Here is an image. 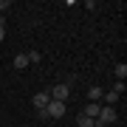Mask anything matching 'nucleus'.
Returning a JSON list of instances; mask_svg holds the SVG:
<instances>
[{
    "mask_svg": "<svg viewBox=\"0 0 127 127\" xmlns=\"http://www.w3.org/2000/svg\"><path fill=\"white\" fill-rule=\"evenodd\" d=\"M116 122V107H102L99 116H96V127H107Z\"/></svg>",
    "mask_w": 127,
    "mask_h": 127,
    "instance_id": "obj_1",
    "label": "nucleus"
},
{
    "mask_svg": "<svg viewBox=\"0 0 127 127\" xmlns=\"http://www.w3.org/2000/svg\"><path fill=\"white\" fill-rule=\"evenodd\" d=\"M65 110H68V104H65V102H54V99H51L48 107H45V113H48V119H62Z\"/></svg>",
    "mask_w": 127,
    "mask_h": 127,
    "instance_id": "obj_2",
    "label": "nucleus"
},
{
    "mask_svg": "<svg viewBox=\"0 0 127 127\" xmlns=\"http://www.w3.org/2000/svg\"><path fill=\"white\" fill-rule=\"evenodd\" d=\"M48 96H51L54 102H68V96H71V88H65L62 82H59V85H54V88L48 91Z\"/></svg>",
    "mask_w": 127,
    "mask_h": 127,
    "instance_id": "obj_3",
    "label": "nucleus"
},
{
    "mask_svg": "<svg viewBox=\"0 0 127 127\" xmlns=\"http://www.w3.org/2000/svg\"><path fill=\"white\" fill-rule=\"evenodd\" d=\"M31 102H34V107H37V110H42V107H48L51 96H48V91H40V93H37V96H34Z\"/></svg>",
    "mask_w": 127,
    "mask_h": 127,
    "instance_id": "obj_4",
    "label": "nucleus"
},
{
    "mask_svg": "<svg viewBox=\"0 0 127 127\" xmlns=\"http://www.w3.org/2000/svg\"><path fill=\"white\" fill-rule=\"evenodd\" d=\"M102 96H104V91H102L99 85H91V88H88V99H91V102L102 104Z\"/></svg>",
    "mask_w": 127,
    "mask_h": 127,
    "instance_id": "obj_5",
    "label": "nucleus"
},
{
    "mask_svg": "<svg viewBox=\"0 0 127 127\" xmlns=\"http://www.w3.org/2000/svg\"><path fill=\"white\" fill-rule=\"evenodd\" d=\"M99 110H102V104H96V102H88L82 113H85L88 119H93V122H96V116H99Z\"/></svg>",
    "mask_w": 127,
    "mask_h": 127,
    "instance_id": "obj_6",
    "label": "nucleus"
},
{
    "mask_svg": "<svg viewBox=\"0 0 127 127\" xmlns=\"http://www.w3.org/2000/svg\"><path fill=\"white\" fill-rule=\"evenodd\" d=\"M11 65H14L17 71H23V68H28V57H26V54H17V57L11 59Z\"/></svg>",
    "mask_w": 127,
    "mask_h": 127,
    "instance_id": "obj_7",
    "label": "nucleus"
},
{
    "mask_svg": "<svg viewBox=\"0 0 127 127\" xmlns=\"http://www.w3.org/2000/svg\"><path fill=\"white\" fill-rule=\"evenodd\" d=\"M119 99H122V96H119V93H113V91H107V93L102 96V102H107V107H113V104H116Z\"/></svg>",
    "mask_w": 127,
    "mask_h": 127,
    "instance_id": "obj_8",
    "label": "nucleus"
},
{
    "mask_svg": "<svg viewBox=\"0 0 127 127\" xmlns=\"http://www.w3.org/2000/svg\"><path fill=\"white\" fill-rule=\"evenodd\" d=\"M113 73H116V82H124V76H127V65H124V62H119Z\"/></svg>",
    "mask_w": 127,
    "mask_h": 127,
    "instance_id": "obj_9",
    "label": "nucleus"
},
{
    "mask_svg": "<svg viewBox=\"0 0 127 127\" xmlns=\"http://www.w3.org/2000/svg\"><path fill=\"white\" fill-rule=\"evenodd\" d=\"M76 124H79V127H96V122H93V119H88L85 113H79V116H76Z\"/></svg>",
    "mask_w": 127,
    "mask_h": 127,
    "instance_id": "obj_10",
    "label": "nucleus"
},
{
    "mask_svg": "<svg viewBox=\"0 0 127 127\" xmlns=\"http://www.w3.org/2000/svg\"><path fill=\"white\" fill-rule=\"evenodd\" d=\"M26 57H28V65H31V62L37 65V62H40V59H42V54H37V51H31V54H26Z\"/></svg>",
    "mask_w": 127,
    "mask_h": 127,
    "instance_id": "obj_11",
    "label": "nucleus"
},
{
    "mask_svg": "<svg viewBox=\"0 0 127 127\" xmlns=\"http://www.w3.org/2000/svg\"><path fill=\"white\" fill-rule=\"evenodd\" d=\"M62 85H65V88H73V85H76V76H65Z\"/></svg>",
    "mask_w": 127,
    "mask_h": 127,
    "instance_id": "obj_12",
    "label": "nucleus"
},
{
    "mask_svg": "<svg viewBox=\"0 0 127 127\" xmlns=\"http://www.w3.org/2000/svg\"><path fill=\"white\" fill-rule=\"evenodd\" d=\"M113 93H119V96L124 93V82H116V85H113Z\"/></svg>",
    "mask_w": 127,
    "mask_h": 127,
    "instance_id": "obj_13",
    "label": "nucleus"
},
{
    "mask_svg": "<svg viewBox=\"0 0 127 127\" xmlns=\"http://www.w3.org/2000/svg\"><path fill=\"white\" fill-rule=\"evenodd\" d=\"M11 9V3H9V0H0V14H3V11H9Z\"/></svg>",
    "mask_w": 127,
    "mask_h": 127,
    "instance_id": "obj_14",
    "label": "nucleus"
},
{
    "mask_svg": "<svg viewBox=\"0 0 127 127\" xmlns=\"http://www.w3.org/2000/svg\"><path fill=\"white\" fill-rule=\"evenodd\" d=\"M3 37H6V26L0 23V42H3Z\"/></svg>",
    "mask_w": 127,
    "mask_h": 127,
    "instance_id": "obj_15",
    "label": "nucleus"
},
{
    "mask_svg": "<svg viewBox=\"0 0 127 127\" xmlns=\"http://www.w3.org/2000/svg\"><path fill=\"white\" fill-rule=\"evenodd\" d=\"M0 23H3V14H0Z\"/></svg>",
    "mask_w": 127,
    "mask_h": 127,
    "instance_id": "obj_16",
    "label": "nucleus"
}]
</instances>
